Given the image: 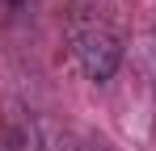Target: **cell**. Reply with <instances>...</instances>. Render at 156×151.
Listing matches in <instances>:
<instances>
[{"instance_id":"obj_1","label":"cell","mask_w":156,"mask_h":151,"mask_svg":"<svg viewBox=\"0 0 156 151\" xmlns=\"http://www.w3.org/2000/svg\"><path fill=\"white\" fill-rule=\"evenodd\" d=\"M72 42H76L80 67H84V76H89L93 84L114 80L118 63H122V46H118V38H114V29H110V25L89 21V25H80L76 34H72Z\"/></svg>"},{"instance_id":"obj_2","label":"cell","mask_w":156,"mask_h":151,"mask_svg":"<svg viewBox=\"0 0 156 151\" xmlns=\"http://www.w3.org/2000/svg\"><path fill=\"white\" fill-rule=\"evenodd\" d=\"M47 151H97V147L80 143L76 134H68V130H55L51 139H47Z\"/></svg>"},{"instance_id":"obj_3","label":"cell","mask_w":156,"mask_h":151,"mask_svg":"<svg viewBox=\"0 0 156 151\" xmlns=\"http://www.w3.org/2000/svg\"><path fill=\"white\" fill-rule=\"evenodd\" d=\"M4 4H9V13H26L30 8V0H4Z\"/></svg>"}]
</instances>
